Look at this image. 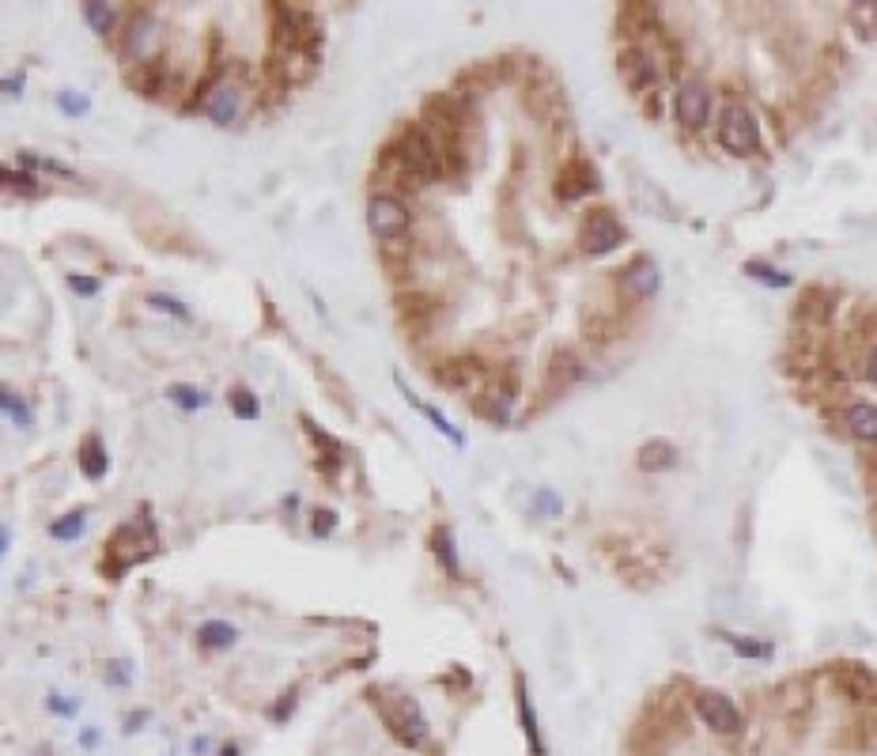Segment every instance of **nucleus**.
<instances>
[{"label": "nucleus", "instance_id": "nucleus-17", "mask_svg": "<svg viewBox=\"0 0 877 756\" xmlns=\"http://www.w3.org/2000/svg\"><path fill=\"white\" fill-rule=\"evenodd\" d=\"M843 424H847V431H851L855 439H862V443H874L877 439V409L874 405H866V401L851 405L847 416H843Z\"/></svg>", "mask_w": 877, "mask_h": 756}, {"label": "nucleus", "instance_id": "nucleus-27", "mask_svg": "<svg viewBox=\"0 0 877 756\" xmlns=\"http://www.w3.org/2000/svg\"><path fill=\"white\" fill-rule=\"evenodd\" d=\"M84 526H87L84 511H69V515L57 518L50 526V537H57V541H76V537L84 533Z\"/></svg>", "mask_w": 877, "mask_h": 756}, {"label": "nucleus", "instance_id": "nucleus-9", "mask_svg": "<svg viewBox=\"0 0 877 756\" xmlns=\"http://www.w3.org/2000/svg\"><path fill=\"white\" fill-rule=\"evenodd\" d=\"M484 363L481 360H450L443 363L439 371H435V378L447 386V390H454V394H469V390H477L484 382Z\"/></svg>", "mask_w": 877, "mask_h": 756}, {"label": "nucleus", "instance_id": "nucleus-6", "mask_svg": "<svg viewBox=\"0 0 877 756\" xmlns=\"http://www.w3.org/2000/svg\"><path fill=\"white\" fill-rule=\"evenodd\" d=\"M594 189H598V171H594L586 159L564 163V171L556 178V197H560V201H579V197L594 193Z\"/></svg>", "mask_w": 877, "mask_h": 756}, {"label": "nucleus", "instance_id": "nucleus-16", "mask_svg": "<svg viewBox=\"0 0 877 756\" xmlns=\"http://www.w3.org/2000/svg\"><path fill=\"white\" fill-rule=\"evenodd\" d=\"M515 696H518V719H522V730H526V741L534 756H545V745H541V734H537V715L530 707V692H526V677H515Z\"/></svg>", "mask_w": 877, "mask_h": 756}, {"label": "nucleus", "instance_id": "nucleus-39", "mask_svg": "<svg viewBox=\"0 0 877 756\" xmlns=\"http://www.w3.org/2000/svg\"><path fill=\"white\" fill-rule=\"evenodd\" d=\"M870 378L877 382V348H874V356H870Z\"/></svg>", "mask_w": 877, "mask_h": 756}, {"label": "nucleus", "instance_id": "nucleus-10", "mask_svg": "<svg viewBox=\"0 0 877 756\" xmlns=\"http://www.w3.org/2000/svg\"><path fill=\"white\" fill-rule=\"evenodd\" d=\"M208 118L216 121V125H231V121L239 118V87L220 80V84H212V91L205 95V103H201Z\"/></svg>", "mask_w": 877, "mask_h": 756}, {"label": "nucleus", "instance_id": "nucleus-4", "mask_svg": "<svg viewBox=\"0 0 877 756\" xmlns=\"http://www.w3.org/2000/svg\"><path fill=\"white\" fill-rule=\"evenodd\" d=\"M620 242H624V227H620V220L613 216V212H605V208H598V212H590L583 220V227H579V246H583V254H609V250H617Z\"/></svg>", "mask_w": 877, "mask_h": 756}, {"label": "nucleus", "instance_id": "nucleus-38", "mask_svg": "<svg viewBox=\"0 0 877 756\" xmlns=\"http://www.w3.org/2000/svg\"><path fill=\"white\" fill-rule=\"evenodd\" d=\"M50 704H53V711H61V715H69L72 711V704H65V700H50Z\"/></svg>", "mask_w": 877, "mask_h": 756}, {"label": "nucleus", "instance_id": "nucleus-32", "mask_svg": "<svg viewBox=\"0 0 877 756\" xmlns=\"http://www.w3.org/2000/svg\"><path fill=\"white\" fill-rule=\"evenodd\" d=\"M69 288L76 295H99V280H91V276H69Z\"/></svg>", "mask_w": 877, "mask_h": 756}, {"label": "nucleus", "instance_id": "nucleus-36", "mask_svg": "<svg viewBox=\"0 0 877 756\" xmlns=\"http://www.w3.org/2000/svg\"><path fill=\"white\" fill-rule=\"evenodd\" d=\"M106 677H110L114 685H125V681H129V666H125V662H118V670H114V673H106Z\"/></svg>", "mask_w": 877, "mask_h": 756}, {"label": "nucleus", "instance_id": "nucleus-30", "mask_svg": "<svg viewBox=\"0 0 877 756\" xmlns=\"http://www.w3.org/2000/svg\"><path fill=\"white\" fill-rule=\"evenodd\" d=\"M726 643H730L738 654H745V658H768V654H772V647H768V643H753V639L726 636Z\"/></svg>", "mask_w": 877, "mask_h": 756}, {"label": "nucleus", "instance_id": "nucleus-21", "mask_svg": "<svg viewBox=\"0 0 877 756\" xmlns=\"http://www.w3.org/2000/svg\"><path fill=\"white\" fill-rule=\"evenodd\" d=\"M431 549L439 556V564L447 567L450 579H462V564H458V552H454V537H450L447 526H439V530L431 533Z\"/></svg>", "mask_w": 877, "mask_h": 756}, {"label": "nucleus", "instance_id": "nucleus-13", "mask_svg": "<svg viewBox=\"0 0 877 756\" xmlns=\"http://www.w3.org/2000/svg\"><path fill=\"white\" fill-rule=\"evenodd\" d=\"M620 76L628 80L632 91H643V87H651L654 80H658V69H654V61L647 57V53L628 50L624 57H620Z\"/></svg>", "mask_w": 877, "mask_h": 756}, {"label": "nucleus", "instance_id": "nucleus-18", "mask_svg": "<svg viewBox=\"0 0 877 756\" xmlns=\"http://www.w3.org/2000/svg\"><path fill=\"white\" fill-rule=\"evenodd\" d=\"M397 386L405 390V382H401V378H397ZM405 401H409V405H416L420 413L428 416V420H431V428H435V431H443V435H447V439H450V443H454V447H462V443H465V435H462V431H458V428H454V424H450L447 416L439 413L435 405H428V401H416V397L409 394V390H405Z\"/></svg>", "mask_w": 877, "mask_h": 756}, {"label": "nucleus", "instance_id": "nucleus-23", "mask_svg": "<svg viewBox=\"0 0 877 756\" xmlns=\"http://www.w3.org/2000/svg\"><path fill=\"white\" fill-rule=\"evenodd\" d=\"M84 16H87V23H91V31L106 38L110 31H114V19H118V12H114L110 4H95V0H87Z\"/></svg>", "mask_w": 877, "mask_h": 756}, {"label": "nucleus", "instance_id": "nucleus-31", "mask_svg": "<svg viewBox=\"0 0 877 756\" xmlns=\"http://www.w3.org/2000/svg\"><path fill=\"white\" fill-rule=\"evenodd\" d=\"M148 307L155 310H167V314H178V318H190V310L182 307L174 295H148Z\"/></svg>", "mask_w": 877, "mask_h": 756}, {"label": "nucleus", "instance_id": "nucleus-5", "mask_svg": "<svg viewBox=\"0 0 877 756\" xmlns=\"http://www.w3.org/2000/svg\"><path fill=\"white\" fill-rule=\"evenodd\" d=\"M696 715L715 730V734H738L741 730V715L734 700L723 696V692H700L696 696Z\"/></svg>", "mask_w": 877, "mask_h": 756}, {"label": "nucleus", "instance_id": "nucleus-29", "mask_svg": "<svg viewBox=\"0 0 877 756\" xmlns=\"http://www.w3.org/2000/svg\"><path fill=\"white\" fill-rule=\"evenodd\" d=\"M4 182H8V189H19V193H23V197H38V193H42V189H38V182H35V174L31 171H4Z\"/></svg>", "mask_w": 877, "mask_h": 756}, {"label": "nucleus", "instance_id": "nucleus-40", "mask_svg": "<svg viewBox=\"0 0 877 756\" xmlns=\"http://www.w3.org/2000/svg\"><path fill=\"white\" fill-rule=\"evenodd\" d=\"M220 756H239V749H235V745H227V749Z\"/></svg>", "mask_w": 877, "mask_h": 756}, {"label": "nucleus", "instance_id": "nucleus-7", "mask_svg": "<svg viewBox=\"0 0 877 756\" xmlns=\"http://www.w3.org/2000/svg\"><path fill=\"white\" fill-rule=\"evenodd\" d=\"M673 110H677V121L688 125V129H700L707 118H711V91L704 84H685L673 99Z\"/></svg>", "mask_w": 877, "mask_h": 756}, {"label": "nucleus", "instance_id": "nucleus-33", "mask_svg": "<svg viewBox=\"0 0 877 756\" xmlns=\"http://www.w3.org/2000/svg\"><path fill=\"white\" fill-rule=\"evenodd\" d=\"M61 110L65 114H72V118H80V114H87V99H76V95H69V91H61Z\"/></svg>", "mask_w": 877, "mask_h": 756}, {"label": "nucleus", "instance_id": "nucleus-25", "mask_svg": "<svg viewBox=\"0 0 877 756\" xmlns=\"http://www.w3.org/2000/svg\"><path fill=\"white\" fill-rule=\"evenodd\" d=\"M167 397H171L178 409H186V413H193V409H205V405H208L205 390H197V386H186V382H174L171 390H167Z\"/></svg>", "mask_w": 877, "mask_h": 756}, {"label": "nucleus", "instance_id": "nucleus-28", "mask_svg": "<svg viewBox=\"0 0 877 756\" xmlns=\"http://www.w3.org/2000/svg\"><path fill=\"white\" fill-rule=\"evenodd\" d=\"M745 273L753 276V280H764V284H772V288H787L791 284V276L779 273V269H768V265H760V261H749L745 265Z\"/></svg>", "mask_w": 877, "mask_h": 756}, {"label": "nucleus", "instance_id": "nucleus-8", "mask_svg": "<svg viewBox=\"0 0 877 756\" xmlns=\"http://www.w3.org/2000/svg\"><path fill=\"white\" fill-rule=\"evenodd\" d=\"M152 35H155L152 16H148V12H133L129 27L121 31V57H125L129 65H140V61H148V46H152Z\"/></svg>", "mask_w": 877, "mask_h": 756}, {"label": "nucleus", "instance_id": "nucleus-22", "mask_svg": "<svg viewBox=\"0 0 877 756\" xmlns=\"http://www.w3.org/2000/svg\"><path fill=\"white\" fill-rule=\"evenodd\" d=\"M579 378V360L568 356V352H556L549 363V386L552 390H560V386H571Z\"/></svg>", "mask_w": 877, "mask_h": 756}, {"label": "nucleus", "instance_id": "nucleus-1", "mask_svg": "<svg viewBox=\"0 0 877 756\" xmlns=\"http://www.w3.org/2000/svg\"><path fill=\"white\" fill-rule=\"evenodd\" d=\"M371 700H375V707H379V715L386 719V726H390V734H394L401 745H409V749H416V745H424V738H428V719L420 715V707L409 700V696H401V692H382V688H371Z\"/></svg>", "mask_w": 877, "mask_h": 756}, {"label": "nucleus", "instance_id": "nucleus-3", "mask_svg": "<svg viewBox=\"0 0 877 756\" xmlns=\"http://www.w3.org/2000/svg\"><path fill=\"white\" fill-rule=\"evenodd\" d=\"M719 144H723L730 155H753L760 144V129L753 110L745 106H726L723 121H719Z\"/></svg>", "mask_w": 877, "mask_h": 756}, {"label": "nucleus", "instance_id": "nucleus-34", "mask_svg": "<svg viewBox=\"0 0 877 756\" xmlns=\"http://www.w3.org/2000/svg\"><path fill=\"white\" fill-rule=\"evenodd\" d=\"M333 526H337V515H333V511H318L310 530L318 533V537H326V533H333Z\"/></svg>", "mask_w": 877, "mask_h": 756}, {"label": "nucleus", "instance_id": "nucleus-15", "mask_svg": "<svg viewBox=\"0 0 877 756\" xmlns=\"http://www.w3.org/2000/svg\"><path fill=\"white\" fill-rule=\"evenodd\" d=\"M639 469L643 473H658V469H670V465H677V447L673 443H666V439H651V443H643L639 447Z\"/></svg>", "mask_w": 877, "mask_h": 756}, {"label": "nucleus", "instance_id": "nucleus-19", "mask_svg": "<svg viewBox=\"0 0 877 756\" xmlns=\"http://www.w3.org/2000/svg\"><path fill=\"white\" fill-rule=\"evenodd\" d=\"M235 624H227V620H208V624H201L197 628V639H201V647H208V651H224V647H231L235 643Z\"/></svg>", "mask_w": 877, "mask_h": 756}, {"label": "nucleus", "instance_id": "nucleus-24", "mask_svg": "<svg viewBox=\"0 0 877 756\" xmlns=\"http://www.w3.org/2000/svg\"><path fill=\"white\" fill-rule=\"evenodd\" d=\"M0 405H4V413H8V420H12L16 428H31V409H27V401H23V397H16V390H12V386H4V390H0Z\"/></svg>", "mask_w": 877, "mask_h": 756}, {"label": "nucleus", "instance_id": "nucleus-26", "mask_svg": "<svg viewBox=\"0 0 877 756\" xmlns=\"http://www.w3.org/2000/svg\"><path fill=\"white\" fill-rule=\"evenodd\" d=\"M227 401H231V413L239 416V420H258V397L250 394L246 386H231L227 390Z\"/></svg>", "mask_w": 877, "mask_h": 756}, {"label": "nucleus", "instance_id": "nucleus-11", "mask_svg": "<svg viewBox=\"0 0 877 756\" xmlns=\"http://www.w3.org/2000/svg\"><path fill=\"white\" fill-rule=\"evenodd\" d=\"M144 545V537H140L137 526H121L114 537H110V567L114 571H125V567H133L137 560L148 556V549H140Z\"/></svg>", "mask_w": 877, "mask_h": 756}, {"label": "nucleus", "instance_id": "nucleus-35", "mask_svg": "<svg viewBox=\"0 0 877 756\" xmlns=\"http://www.w3.org/2000/svg\"><path fill=\"white\" fill-rule=\"evenodd\" d=\"M537 503H541V507H545V518L560 515V499L552 496V492H537Z\"/></svg>", "mask_w": 877, "mask_h": 756}, {"label": "nucleus", "instance_id": "nucleus-2", "mask_svg": "<svg viewBox=\"0 0 877 756\" xmlns=\"http://www.w3.org/2000/svg\"><path fill=\"white\" fill-rule=\"evenodd\" d=\"M367 227H371V235L382 242L401 239V235L409 231V208H405V201L394 197V193H375V197L367 201Z\"/></svg>", "mask_w": 877, "mask_h": 756}, {"label": "nucleus", "instance_id": "nucleus-12", "mask_svg": "<svg viewBox=\"0 0 877 756\" xmlns=\"http://www.w3.org/2000/svg\"><path fill=\"white\" fill-rule=\"evenodd\" d=\"M620 284H624V292L636 295V299H647V295L658 292V284H662V273H658V265L651 258H636L624 276H620Z\"/></svg>", "mask_w": 877, "mask_h": 756}, {"label": "nucleus", "instance_id": "nucleus-37", "mask_svg": "<svg viewBox=\"0 0 877 756\" xmlns=\"http://www.w3.org/2000/svg\"><path fill=\"white\" fill-rule=\"evenodd\" d=\"M19 91H23V80H16V76H12V80H4V95H8V99H16Z\"/></svg>", "mask_w": 877, "mask_h": 756}, {"label": "nucleus", "instance_id": "nucleus-20", "mask_svg": "<svg viewBox=\"0 0 877 756\" xmlns=\"http://www.w3.org/2000/svg\"><path fill=\"white\" fill-rule=\"evenodd\" d=\"M129 87H137L144 95H159V87H163V65L159 61H140L129 69Z\"/></svg>", "mask_w": 877, "mask_h": 756}, {"label": "nucleus", "instance_id": "nucleus-14", "mask_svg": "<svg viewBox=\"0 0 877 756\" xmlns=\"http://www.w3.org/2000/svg\"><path fill=\"white\" fill-rule=\"evenodd\" d=\"M76 462H80V469H84L91 481H103L106 469H110V454H106L103 439H99V435H87L84 443H80V450H76Z\"/></svg>", "mask_w": 877, "mask_h": 756}]
</instances>
